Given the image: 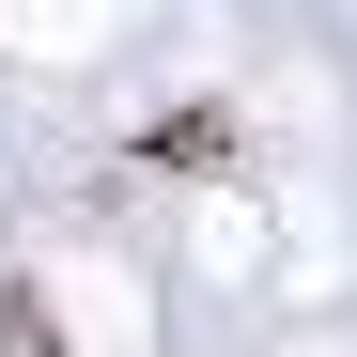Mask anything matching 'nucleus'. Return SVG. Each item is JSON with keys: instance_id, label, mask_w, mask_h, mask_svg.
<instances>
[{"instance_id": "f257e3e1", "label": "nucleus", "mask_w": 357, "mask_h": 357, "mask_svg": "<svg viewBox=\"0 0 357 357\" xmlns=\"http://www.w3.org/2000/svg\"><path fill=\"white\" fill-rule=\"evenodd\" d=\"M155 155H171V171H202V155H233V109H171V125H155Z\"/></svg>"}]
</instances>
